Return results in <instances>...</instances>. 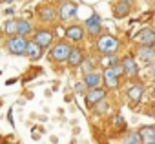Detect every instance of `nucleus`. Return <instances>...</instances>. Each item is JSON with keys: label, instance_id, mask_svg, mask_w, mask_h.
<instances>
[{"label": "nucleus", "instance_id": "nucleus-19", "mask_svg": "<svg viewBox=\"0 0 155 144\" xmlns=\"http://www.w3.org/2000/svg\"><path fill=\"white\" fill-rule=\"evenodd\" d=\"M17 22H18V31H17V35L28 37V35L33 31V26H31V22H29V20H26V18H20V20H17Z\"/></svg>", "mask_w": 155, "mask_h": 144}, {"label": "nucleus", "instance_id": "nucleus-5", "mask_svg": "<svg viewBox=\"0 0 155 144\" xmlns=\"http://www.w3.org/2000/svg\"><path fill=\"white\" fill-rule=\"evenodd\" d=\"M106 99V90L104 88H90L86 93H84V104L88 106V108H93L97 102H101V100H104Z\"/></svg>", "mask_w": 155, "mask_h": 144}, {"label": "nucleus", "instance_id": "nucleus-29", "mask_svg": "<svg viewBox=\"0 0 155 144\" xmlns=\"http://www.w3.org/2000/svg\"><path fill=\"white\" fill-rule=\"evenodd\" d=\"M0 2H4V4H13L15 0H0Z\"/></svg>", "mask_w": 155, "mask_h": 144}, {"label": "nucleus", "instance_id": "nucleus-22", "mask_svg": "<svg viewBox=\"0 0 155 144\" xmlns=\"http://www.w3.org/2000/svg\"><path fill=\"white\" fill-rule=\"evenodd\" d=\"M86 31H88V35L90 37H99V35H102V24L101 22H95V24H86Z\"/></svg>", "mask_w": 155, "mask_h": 144}, {"label": "nucleus", "instance_id": "nucleus-10", "mask_svg": "<svg viewBox=\"0 0 155 144\" xmlns=\"http://www.w3.org/2000/svg\"><path fill=\"white\" fill-rule=\"evenodd\" d=\"M142 95H144V86H142L140 82H133V84H130L128 90H126V97H128L133 104H137V102L142 99Z\"/></svg>", "mask_w": 155, "mask_h": 144}, {"label": "nucleus", "instance_id": "nucleus-30", "mask_svg": "<svg viewBox=\"0 0 155 144\" xmlns=\"http://www.w3.org/2000/svg\"><path fill=\"white\" fill-rule=\"evenodd\" d=\"M117 2H126V4H131V0H117Z\"/></svg>", "mask_w": 155, "mask_h": 144}, {"label": "nucleus", "instance_id": "nucleus-7", "mask_svg": "<svg viewBox=\"0 0 155 144\" xmlns=\"http://www.w3.org/2000/svg\"><path fill=\"white\" fill-rule=\"evenodd\" d=\"M84 31H86V29H84L81 24H71V26L66 28L64 35H66V38L71 40V42H81V40L84 38Z\"/></svg>", "mask_w": 155, "mask_h": 144}, {"label": "nucleus", "instance_id": "nucleus-2", "mask_svg": "<svg viewBox=\"0 0 155 144\" xmlns=\"http://www.w3.org/2000/svg\"><path fill=\"white\" fill-rule=\"evenodd\" d=\"M6 49L9 55H24L26 53V46H28V38L22 37V35H11L8 40H6Z\"/></svg>", "mask_w": 155, "mask_h": 144}, {"label": "nucleus", "instance_id": "nucleus-25", "mask_svg": "<svg viewBox=\"0 0 155 144\" xmlns=\"http://www.w3.org/2000/svg\"><path fill=\"white\" fill-rule=\"evenodd\" d=\"M93 108H95L97 113H106V111H108V102H106V100H101V102H97Z\"/></svg>", "mask_w": 155, "mask_h": 144}, {"label": "nucleus", "instance_id": "nucleus-18", "mask_svg": "<svg viewBox=\"0 0 155 144\" xmlns=\"http://www.w3.org/2000/svg\"><path fill=\"white\" fill-rule=\"evenodd\" d=\"M130 11H131V8H130V4H126V2H117L115 8H113L115 18H124V17L130 15Z\"/></svg>", "mask_w": 155, "mask_h": 144}, {"label": "nucleus", "instance_id": "nucleus-9", "mask_svg": "<svg viewBox=\"0 0 155 144\" xmlns=\"http://www.w3.org/2000/svg\"><path fill=\"white\" fill-rule=\"evenodd\" d=\"M38 18L44 24H49V22H55L58 18V13L53 6H40L38 8Z\"/></svg>", "mask_w": 155, "mask_h": 144}, {"label": "nucleus", "instance_id": "nucleus-21", "mask_svg": "<svg viewBox=\"0 0 155 144\" xmlns=\"http://www.w3.org/2000/svg\"><path fill=\"white\" fill-rule=\"evenodd\" d=\"M17 31H18V22L17 20H6V24H4V33L8 35V37H11V35H17Z\"/></svg>", "mask_w": 155, "mask_h": 144}, {"label": "nucleus", "instance_id": "nucleus-24", "mask_svg": "<svg viewBox=\"0 0 155 144\" xmlns=\"http://www.w3.org/2000/svg\"><path fill=\"white\" fill-rule=\"evenodd\" d=\"M86 90H88V86L84 84V80H79V82L75 84V93H77V95H84Z\"/></svg>", "mask_w": 155, "mask_h": 144}, {"label": "nucleus", "instance_id": "nucleus-1", "mask_svg": "<svg viewBox=\"0 0 155 144\" xmlns=\"http://www.w3.org/2000/svg\"><path fill=\"white\" fill-rule=\"evenodd\" d=\"M95 47L102 55H113L119 49V40L113 35H99L97 42H95Z\"/></svg>", "mask_w": 155, "mask_h": 144}, {"label": "nucleus", "instance_id": "nucleus-20", "mask_svg": "<svg viewBox=\"0 0 155 144\" xmlns=\"http://www.w3.org/2000/svg\"><path fill=\"white\" fill-rule=\"evenodd\" d=\"M122 144H142L139 131H128L122 139Z\"/></svg>", "mask_w": 155, "mask_h": 144}, {"label": "nucleus", "instance_id": "nucleus-4", "mask_svg": "<svg viewBox=\"0 0 155 144\" xmlns=\"http://www.w3.org/2000/svg\"><path fill=\"white\" fill-rule=\"evenodd\" d=\"M77 4L73 2V0H62L60 2V6H58V20L60 22H68V20H71L75 15H77Z\"/></svg>", "mask_w": 155, "mask_h": 144}, {"label": "nucleus", "instance_id": "nucleus-8", "mask_svg": "<svg viewBox=\"0 0 155 144\" xmlns=\"http://www.w3.org/2000/svg\"><path fill=\"white\" fill-rule=\"evenodd\" d=\"M33 40H35L40 47L46 49V47H49V46L53 44V33H51L49 29H37Z\"/></svg>", "mask_w": 155, "mask_h": 144}, {"label": "nucleus", "instance_id": "nucleus-12", "mask_svg": "<svg viewBox=\"0 0 155 144\" xmlns=\"http://www.w3.org/2000/svg\"><path fill=\"white\" fill-rule=\"evenodd\" d=\"M135 40L140 42L142 46H155V31L146 28V29H140L137 35H135Z\"/></svg>", "mask_w": 155, "mask_h": 144}, {"label": "nucleus", "instance_id": "nucleus-6", "mask_svg": "<svg viewBox=\"0 0 155 144\" xmlns=\"http://www.w3.org/2000/svg\"><path fill=\"white\" fill-rule=\"evenodd\" d=\"M135 55H137V58H139L140 62L151 64V62L155 60V46H142V44H140V46L137 47Z\"/></svg>", "mask_w": 155, "mask_h": 144}, {"label": "nucleus", "instance_id": "nucleus-17", "mask_svg": "<svg viewBox=\"0 0 155 144\" xmlns=\"http://www.w3.org/2000/svg\"><path fill=\"white\" fill-rule=\"evenodd\" d=\"M84 84L88 86V90L90 88H97V86H101V82H102V77H101V73H97V71L93 69V71H88V73H84Z\"/></svg>", "mask_w": 155, "mask_h": 144}, {"label": "nucleus", "instance_id": "nucleus-3", "mask_svg": "<svg viewBox=\"0 0 155 144\" xmlns=\"http://www.w3.org/2000/svg\"><path fill=\"white\" fill-rule=\"evenodd\" d=\"M69 49H71V46L66 42V40H58L57 44H53L51 46V49H49V60H53V62H66L68 60V55H69Z\"/></svg>", "mask_w": 155, "mask_h": 144}, {"label": "nucleus", "instance_id": "nucleus-15", "mask_svg": "<svg viewBox=\"0 0 155 144\" xmlns=\"http://www.w3.org/2000/svg\"><path fill=\"white\" fill-rule=\"evenodd\" d=\"M84 58H86V57H84V53H82V49H81V47H71L66 62H68L71 67H79V66L82 64V60H84Z\"/></svg>", "mask_w": 155, "mask_h": 144}, {"label": "nucleus", "instance_id": "nucleus-16", "mask_svg": "<svg viewBox=\"0 0 155 144\" xmlns=\"http://www.w3.org/2000/svg\"><path fill=\"white\" fill-rule=\"evenodd\" d=\"M142 144H155V126H142L139 129Z\"/></svg>", "mask_w": 155, "mask_h": 144}, {"label": "nucleus", "instance_id": "nucleus-27", "mask_svg": "<svg viewBox=\"0 0 155 144\" xmlns=\"http://www.w3.org/2000/svg\"><path fill=\"white\" fill-rule=\"evenodd\" d=\"M113 124H115V126H120V128H124V119H122L120 115H117V119H113Z\"/></svg>", "mask_w": 155, "mask_h": 144}, {"label": "nucleus", "instance_id": "nucleus-13", "mask_svg": "<svg viewBox=\"0 0 155 144\" xmlns=\"http://www.w3.org/2000/svg\"><path fill=\"white\" fill-rule=\"evenodd\" d=\"M104 82L108 88H119V82H120V77L117 75V71L113 69V66H108L104 69V75H102Z\"/></svg>", "mask_w": 155, "mask_h": 144}, {"label": "nucleus", "instance_id": "nucleus-14", "mask_svg": "<svg viewBox=\"0 0 155 144\" xmlns=\"http://www.w3.org/2000/svg\"><path fill=\"white\" fill-rule=\"evenodd\" d=\"M24 55L28 58H31V60H38L44 55V47H40L35 40H28V46H26V53Z\"/></svg>", "mask_w": 155, "mask_h": 144}, {"label": "nucleus", "instance_id": "nucleus-11", "mask_svg": "<svg viewBox=\"0 0 155 144\" xmlns=\"http://www.w3.org/2000/svg\"><path fill=\"white\" fill-rule=\"evenodd\" d=\"M120 64L124 67V75H128V77H137L139 75V64H137V60L133 57H130V55L124 57L120 60Z\"/></svg>", "mask_w": 155, "mask_h": 144}, {"label": "nucleus", "instance_id": "nucleus-28", "mask_svg": "<svg viewBox=\"0 0 155 144\" xmlns=\"http://www.w3.org/2000/svg\"><path fill=\"white\" fill-rule=\"evenodd\" d=\"M150 75H151V79L155 80V60L150 64Z\"/></svg>", "mask_w": 155, "mask_h": 144}, {"label": "nucleus", "instance_id": "nucleus-23", "mask_svg": "<svg viewBox=\"0 0 155 144\" xmlns=\"http://www.w3.org/2000/svg\"><path fill=\"white\" fill-rule=\"evenodd\" d=\"M79 67H82V73H88V71H93V62L90 58H84Z\"/></svg>", "mask_w": 155, "mask_h": 144}, {"label": "nucleus", "instance_id": "nucleus-26", "mask_svg": "<svg viewBox=\"0 0 155 144\" xmlns=\"http://www.w3.org/2000/svg\"><path fill=\"white\" fill-rule=\"evenodd\" d=\"M95 22H101V17L99 15H91L90 18H86V24H95Z\"/></svg>", "mask_w": 155, "mask_h": 144}]
</instances>
